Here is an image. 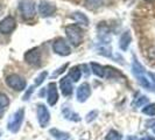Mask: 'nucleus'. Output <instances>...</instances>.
I'll use <instances>...</instances> for the list:
<instances>
[{
	"label": "nucleus",
	"instance_id": "1",
	"mask_svg": "<svg viewBox=\"0 0 155 140\" xmlns=\"http://www.w3.org/2000/svg\"><path fill=\"white\" fill-rule=\"evenodd\" d=\"M132 72L134 75V77L137 78L138 83L142 88L145 89H148V90H152L153 86H152V83H150V79L147 77V71L143 68V65L137 60L134 58L132 62Z\"/></svg>",
	"mask_w": 155,
	"mask_h": 140
},
{
	"label": "nucleus",
	"instance_id": "2",
	"mask_svg": "<svg viewBox=\"0 0 155 140\" xmlns=\"http://www.w3.org/2000/svg\"><path fill=\"white\" fill-rule=\"evenodd\" d=\"M65 35L68 38V41L71 43V46L78 47L83 41L84 31L81 26L72 23V25H69L65 27Z\"/></svg>",
	"mask_w": 155,
	"mask_h": 140
},
{
	"label": "nucleus",
	"instance_id": "3",
	"mask_svg": "<svg viewBox=\"0 0 155 140\" xmlns=\"http://www.w3.org/2000/svg\"><path fill=\"white\" fill-rule=\"evenodd\" d=\"M25 119V109H19L16 110L15 112L9 117L7 123V128L8 131H11L12 133L19 132V130L21 128V125L23 123Z\"/></svg>",
	"mask_w": 155,
	"mask_h": 140
},
{
	"label": "nucleus",
	"instance_id": "4",
	"mask_svg": "<svg viewBox=\"0 0 155 140\" xmlns=\"http://www.w3.org/2000/svg\"><path fill=\"white\" fill-rule=\"evenodd\" d=\"M19 11L23 19L31 20L36 14V5L34 0H20L19 1Z\"/></svg>",
	"mask_w": 155,
	"mask_h": 140
},
{
	"label": "nucleus",
	"instance_id": "5",
	"mask_svg": "<svg viewBox=\"0 0 155 140\" xmlns=\"http://www.w3.org/2000/svg\"><path fill=\"white\" fill-rule=\"evenodd\" d=\"M23 58H25V62L31 67H40L42 63V53L40 48L35 47V48L29 49L28 52H26Z\"/></svg>",
	"mask_w": 155,
	"mask_h": 140
},
{
	"label": "nucleus",
	"instance_id": "6",
	"mask_svg": "<svg viewBox=\"0 0 155 140\" xmlns=\"http://www.w3.org/2000/svg\"><path fill=\"white\" fill-rule=\"evenodd\" d=\"M53 50L55 54L60 56H69L71 54V47L69 42L63 38H57L53 42Z\"/></svg>",
	"mask_w": 155,
	"mask_h": 140
},
{
	"label": "nucleus",
	"instance_id": "7",
	"mask_svg": "<svg viewBox=\"0 0 155 140\" xmlns=\"http://www.w3.org/2000/svg\"><path fill=\"white\" fill-rule=\"evenodd\" d=\"M6 83L9 88H12L15 91H22L27 86V82L23 77L18 74H11L6 77Z\"/></svg>",
	"mask_w": 155,
	"mask_h": 140
},
{
	"label": "nucleus",
	"instance_id": "8",
	"mask_svg": "<svg viewBox=\"0 0 155 140\" xmlns=\"http://www.w3.org/2000/svg\"><path fill=\"white\" fill-rule=\"evenodd\" d=\"M36 115H38V120H39L40 126L47 127L49 122H50V112L45 104H38Z\"/></svg>",
	"mask_w": 155,
	"mask_h": 140
},
{
	"label": "nucleus",
	"instance_id": "9",
	"mask_svg": "<svg viewBox=\"0 0 155 140\" xmlns=\"http://www.w3.org/2000/svg\"><path fill=\"white\" fill-rule=\"evenodd\" d=\"M15 28L16 20L14 16L8 15L0 21V33L1 34H11L15 31Z\"/></svg>",
	"mask_w": 155,
	"mask_h": 140
},
{
	"label": "nucleus",
	"instance_id": "10",
	"mask_svg": "<svg viewBox=\"0 0 155 140\" xmlns=\"http://www.w3.org/2000/svg\"><path fill=\"white\" fill-rule=\"evenodd\" d=\"M56 12V5L48 0H41L39 4V13L42 18H49Z\"/></svg>",
	"mask_w": 155,
	"mask_h": 140
},
{
	"label": "nucleus",
	"instance_id": "11",
	"mask_svg": "<svg viewBox=\"0 0 155 140\" xmlns=\"http://www.w3.org/2000/svg\"><path fill=\"white\" fill-rule=\"evenodd\" d=\"M91 96V86L89 83H82L77 88V101L79 103H84Z\"/></svg>",
	"mask_w": 155,
	"mask_h": 140
},
{
	"label": "nucleus",
	"instance_id": "12",
	"mask_svg": "<svg viewBox=\"0 0 155 140\" xmlns=\"http://www.w3.org/2000/svg\"><path fill=\"white\" fill-rule=\"evenodd\" d=\"M47 101L50 106H54L55 104L58 101V91H57V85L56 83L51 82L48 85V90H47Z\"/></svg>",
	"mask_w": 155,
	"mask_h": 140
},
{
	"label": "nucleus",
	"instance_id": "13",
	"mask_svg": "<svg viewBox=\"0 0 155 140\" xmlns=\"http://www.w3.org/2000/svg\"><path fill=\"white\" fill-rule=\"evenodd\" d=\"M60 89H61V92H62L63 96L65 97H69L72 95V91H74V86H72V83L70 81V78L68 76H64L60 79Z\"/></svg>",
	"mask_w": 155,
	"mask_h": 140
},
{
	"label": "nucleus",
	"instance_id": "14",
	"mask_svg": "<svg viewBox=\"0 0 155 140\" xmlns=\"http://www.w3.org/2000/svg\"><path fill=\"white\" fill-rule=\"evenodd\" d=\"M131 42H132V35H131V32L126 31L124 32L121 35H120V39H119V48L123 50V52H126L130 46H131Z\"/></svg>",
	"mask_w": 155,
	"mask_h": 140
},
{
	"label": "nucleus",
	"instance_id": "15",
	"mask_svg": "<svg viewBox=\"0 0 155 140\" xmlns=\"http://www.w3.org/2000/svg\"><path fill=\"white\" fill-rule=\"evenodd\" d=\"M90 67H91L92 72L97 77H101V78L106 77V65H101L99 63L91 62L90 63Z\"/></svg>",
	"mask_w": 155,
	"mask_h": 140
},
{
	"label": "nucleus",
	"instance_id": "16",
	"mask_svg": "<svg viewBox=\"0 0 155 140\" xmlns=\"http://www.w3.org/2000/svg\"><path fill=\"white\" fill-rule=\"evenodd\" d=\"M62 115L64 116V118H65V119L71 120V122H79V120H81V117H79V115H78V113H76L75 111H72L70 108H68L67 105H65V106H63Z\"/></svg>",
	"mask_w": 155,
	"mask_h": 140
},
{
	"label": "nucleus",
	"instance_id": "17",
	"mask_svg": "<svg viewBox=\"0 0 155 140\" xmlns=\"http://www.w3.org/2000/svg\"><path fill=\"white\" fill-rule=\"evenodd\" d=\"M70 18L72 19V20H75L76 22L78 23H82V25H84V26H89V23H90V20H89V18L86 16V14H84L83 12H74Z\"/></svg>",
	"mask_w": 155,
	"mask_h": 140
},
{
	"label": "nucleus",
	"instance_id": "18",
	"mask_svg": "<svg viewBox=\"0 0 155 140\" xmlns=\"http://www.w3.org/2000/svg\"><path fill=\"white\" fill-rule=\"evenodd\" d=\"M68 77L72 79V82H78L81 77H82V67L79 65H75L69 70V75Z\"/></svg>",
	"mask_w": 155,
	"mask_h": 140
},
{
	"label": "nucleus",
	"instance_id": "19",
	"mask_svg": "<svg viewBox=\"0 0 155 140\" xmlns=\"http://www.w3.org/2000/svg\"><path fill=\"white\" fill-rule=\"evenodd\" d=\"M50 134L54 137L56 140H70V135L67 132H62L57 128H51Z\"/></svg>",
	"mask_w": 155,
	"mask_h": 140
},
{
	"label": "nucleus",
	"instance_id": "20",
	"mask_svg": "<svg viewBox=\"0 0 155 140\" xmlns=\"http://www.w3.org/2000/svg\"><path fill=\"white\" fill-rule=\"evenodd\" d=\"M147 103H148L147 96H139V97H137V98L132 102V106L133 108H141V106L146 105Z\"/></svg>",
	"mask_w": 155,
	"mask_h": 140
},
{
	"label": "nucleus",
	"instance_id": "21",
	"mask_svg": "<svg viewBox=\"0 0 155 140\" xmlns=\"http://www.w3.org/2000/svg\"><path fill=\"white\" fill-rule=\"evenodd\" d=\"M104 0H85V5L90 9H97L103 6Z\"/></svg>",
	"mask_w": 155,
	"mask_h": 140
},
{
	"label": "nucleus",
	"instance_id": "22",
	"mask_svg": "<svg viewBox=\"0 0 155 140\" xmlns=\"http://www.w3.org/2000/svg\"><path fill=\"white\" fill-rule=\"evenodd\" d=\"M8 105H9V99H8V97L5 93L0 92V116L2 115L4 110L6 109Z\"/></svg>",
	"mask_w": 155,
	"mask_h": 140
},
{
	"label": "nucleus",
	"instance_id": "23",
	"mask_svg": "<svg viewBox=\"0 0 155 140\" xmlns=\"http://www.w3.org/2000/svg\"><path fill=\"white\" fill-rule=\"evenodd\" d=\"M142 113L146 116L154 117L155 116V103H149L148 105H145V108L142 109Z\"/></svg>",
	"mask_w": 155,
	"mask_h": 140
},
{
	"label": "nucleus",
	"instance_id": "24",
	"mask_svg": "<svg viewBox=\"0 0 155 140\" xmlns=\"http://www.w3.org/2000/svg\"><path fill=\"white\" fill-rule=\"evenodd\" d=\"M121 134L119 132H117L114 130H111L107 134H106V137H105V140H121Z\"/></svg>",
	"mask_w": 155,
	"mask_h": 140
},
{
	"label": "nucleus",
	"instance_id": "25",
	"mask_svg": "<svg viewBox=\"0 0 155 140\" xmlns=\"http://www.w3.org/2000/svg\"><path fill=\"white\" fill-rule=\"evenodd\" d=\"M47 76H48V71H42V72H40L39 76L35 78V82H34V86H39L41 85L42 83H43V81L47 78Z\"/></svg>",
	"mask_w": 155,
	"mask_h": 140
},
{
	"label": "nucleus",
	"instance_id": "26",
	"mask_svg": "<svg viewBox=\"0 0 155 140\" xmlns=\"http://www.w3.org/2000/svg\"><path fill=\"white\" fill-rule=\"evenodd\" d=\"M98 53L103 56H106V57H111L112 53H111V48H109L107 46H101L98 48Z\"/></svg>",
	"mask_w": 155,
	"mask_h": 140
},
{
	"label": "nucleus",
	"instance_id": "27",
	"mask_svg": "<svg viewBox=\"0 0 155 140\" xmlns=\"http://www.w3.org/2000/svg\"><path fill=\"white\" fill-rule=\"evenodd\" d=\"M97 116H98V111H91L90 113H87L86 115V122L87 123H91V122H93L96 118H97Z\"/></svg>",
	"mask_w": 155,
	"mask_h": 140
},
{
	"label": "nucleus",
	"instance_id": "28",
	"mask_svg": "<svg viewBox=\"0 0 155 140\" xmlns=\"http://www.w3.org/2000/svg\"><path fill=\"white\" fill-rule=\"evenodd\" d=\"M68 65H69L68 63H65V64H63L62 67H60V68H58V69L56 70V71H55L54 74L51 75V77H53V78H54V77H57V76H58L60 74H62L63 71H64V70H65V69H67V68H68Z\"/></svg>",
	"mask_w": 155,
	"mask_h": 140
},
{
	"label": "nucleus",
	"instance_id": "29",
	"mask_svg": "<svg viewBox=\"0 0 155 140\" xmlns=\"http://www.w3.org/2000/svg\"><path fill=\"white\" fill-rule=\"evenodd\" d=\"M34 89H35V86L34 85H31L26 92H25V95H23V97H22V99L23 101H28L29 98H31V93L34 92Z\"/></svg>",
	"mask_w": 155,
	"mask_h": 140
},
{
	"label": "nucleus",
	"instance_id": "30",
	"mask_svg": "<svg viewBox=\"0 0 155 140\" xmlns=\"http://www.w3.org/2000/svg\"><path fill=\"white\" fill-rule=\"evenodd\" d=\"M147 75L149 76V79H152V82H153V84H152V86L154 88V90H155V72H150V71H148L147 72Z\"/></svg>",
	"mask_w": 155,
	"mask_h": 140
},
{
	"label": "nucleus",
	"instance_id": "31",
	"mask_svg": "<svg viewBox=\"0 0 155 140\" xmlns=\"http://www.w3.org/2000/svg\"><path fill=\"white\" fill-rule=\"evenodd\" d=\"M140 140H155V138H154V137H150V135H146V137L141 138Z\"/></svg>",
	"mask_w": 155,
	"mask_h": 140
},
{
	"label": "nucleus",
	"instance_id": "32",
	"mask_svg": "<svg viewBox=\"0 0 155 140\" xmlns=\"http://www.w3.org/2000/svg\"><path fill=\"white\" fill-rule=\"evenodd\" d=\"M126 140H134V139H133L132 137H130V138H127V139H126Z\"/></svg>",
	"mask_w": 155,
	"mask_h": 140
},
{
	"label": "nucleus",
	"instance_id": "33",
	"mask_svg": "<svg viewBox=\"0 0 155 140\" xmlns=\"http://www.w3.org/2000/svg\"><path fill=\"white\" fill-rule=\"evenodd\" d=\"M153 132L155 133V124H154V127H153Z\"/></svg>",
	"mask_w": 155,
	"mask_h": 140
},
{
	"label": "nucleus",
	"instance_id": "34",
	"mask_svg": "<svg viewBox=\"0 0 155 140\" xmlns=\"http://www.w3.org/2000/svg\"><path fill=\"white\" fill-rule=\"evenodd\" d=\"M1 11H2V7H1V6H0V13H1Z\"/></svg>",
	"mask_w": 155,
	"mask_h": 140
}]
</instances>
